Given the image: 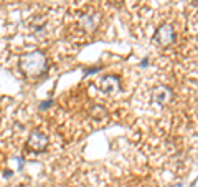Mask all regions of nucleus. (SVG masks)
I'll return each instance as SVG.
<instances>
[{
  "instance_id": "1",
  "label": "nucleus",
  "mask_w": 198,
  "mask_h": 187,
  "mask_svg": "<svg viewBox=\"0 0 198 187\" xmlns=\"http://www.w3.org/2000/svg\"><path fill=\"white\" fill-rule=\"evenodd\" d=\"M20 70L27 76H40L46 71V56L41 51L25 53L20 56Z\"/></svg>"
},
{
  "instance_id": "2",
  "label": "nucleus",
  "mask_w": 198,
  "mask_h": 187,
  "mask_svg": "<svg viewBox=\"0 0 198 187\" xmlns=\"http://www.w3.org/2000/svg\"><path fill=\"white\" fill-rule=\"evenodd\" d=\"M154 41L157 45H160V47H170L175 41V30H173V27L168 25V23L160 25L154 35Z\"/></svg>"
},
{
  "instance_id": "3",
  "label": "nucleus",
  "mask_w": 198,
  "mask_h": 187,
  "mask_svg": "<svg viewBox=\"0 0 198 187\" xmlns=\"http://www.w3.org/2000/svg\"><path fill=\"white\" fill-rule=\"evenodd\" d=\"M48 146V137L45 133L41 131H33L28 136V141H27V147L33 153H43Z\"/></svg>"
},
{
  "instance_id": "4",
  "label": "nucleus",
  "mask_w": 198,
  "mask_h": 187,
  "mask_svg": "<svg viewBox=\"0 0 198 187\" xmlns=\"http://www.w3.org/2000/svg\"><path fill=\"white\" fill-rule=\"evenodd\" d=\"M97 88L99 91H102L104 94H116L119 90H121V84H119V80L116 76H102V78L97 80Z\"/></svg>"
},
{
  "instance_id": "5",
  "label": "nucleus",
  "mask_w": 198,
  "mask_h": 187,
  "mask_svg": "<svg viewBox=\"0 0 198 187\" xmlns=\"http://www.w3.org/2000/svg\"><path fill=\"white\" fill-rule=\"evenodd\" d=\"M152 98H154V101L158 106H167L172 101L173 94H172L170 88H167L165 84H158V86H155L152 90Z\"/></svg>"
},
{
  "instance_id": "6",
  "label": "nucleus",
  "mask_w": 198,
  "mask_h": 187,
  "mask_svg": "<svg viewBox=\"0 0 198 187\" xmlns=\"http://www.w3.org/2000/svg\"><path fill=\"white\" fill-rule=\"evenodd\" d=\"M97 23H99V13H96V12L83 15L79 20V25H81V28H84V30H94V28L97 27Z\"/></svg>"
},
{
  "instance_id": "7",
  "label": "nucleus",
  "mask_w": 198,
  "mask_h": 187,
  "mask_svg": "<svg viewBox=\"0 0 198 187\" xmlns=\"http://www.w3.org/2000/svg\"><path fill=\"white\" fill-rule=\"evenodd\" d=\"M112 2H116V3H121V2H122V0H112Z\"/></svg>"
},
{
  "instance_id": "8",
  "label": "nucleus",
  "mask_w": 198,
  "mask_h": 187,
  "mask_svg": "<svg viewBox=\"0 0 198 187\" xmlns=\"http://www.w3.org/2000/svg\"><path fill=\"white\" fill-rule=\"evenodd\" d=\"M175 187H178V185H175Z\"/></svg>"
}]
</instances>
